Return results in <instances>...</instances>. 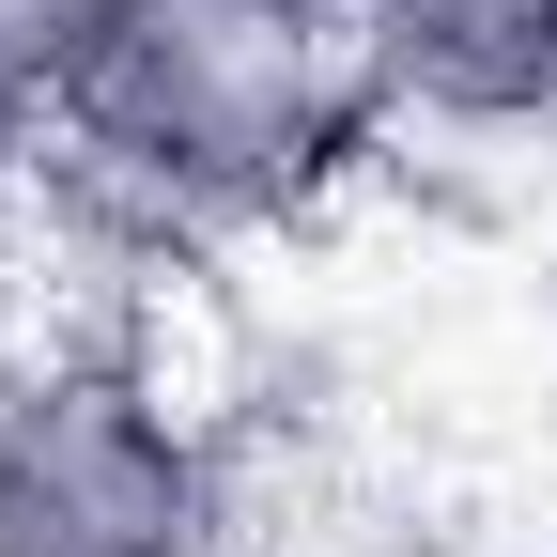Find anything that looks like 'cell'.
Segmentation results:
<instances>
[{"label":"cell","mask_w":557,"mask_h":557,"mask_svg":"<svg viewBox=\"0 0 557 557\" xmlns=\"http://www.w3.org/2000/svg\"><path fill=\"white\" fill-rule=\"evenodd\" d=\"M372 156L387 109L341 0H109L78 78L47 94V186L94 201L139 263L295 233Z\"/></svg>","instance_id":"obj_1"},{"label":"cell","mask_w":557,"mask_h":557,"mask_svg":"<svg viewBox=\"0 0 557 557\" xmlns=\"http://www.w3.org/2000/svg\"><path fill=\"white\" fill-rule=\"evenodd\" d=\"M0 557H248V449L156 341L0 372Z\"/></svg>","instance_id":"obj_2"},{"label":"cell","mask_w":557,"mask_h":557,"mask_svg":"<svg viewBox=\"0 0 557 557\" xmlns=\"http://www.w3.org/2000/svg\"><path fill=\"white\" fill-rule=\"evenodd\" d=\"M341 32L387 139H434V156L557 139V0H341Z\"/></svg>","instance_id":"obj_3"},{"label":"cell","mask_w":557,"mask_h":557,"mask_svg":"<svg viewBox=\"0 0 557 557\" xmlns=\"http://www.w3.org/2000/svg\"><path fill=\"white\" fill-rule=\"evenodd\" d=\"M109 32V0H0V62H16L32 94H62L78 78V47Z\"/></svg>","instance_id":"obj_4"},{"label":"cell","mask_w":557,"mask_h":557,"mask_svg":"<svg viewBox=\"0 0 557 557\" xmlns=\"http://www.w3.org/2000/svg\"><path fill=\"white\" fill-rule=\"evenodd\" d=\"M32 186H47V94L16 78V62H0V218H16Z\"/></svg>","instance_id":"obj_5"},{"label":"cell","mask_w":557,"mask_h":557,"mask_svg":"<svg viewBox=\"0 0 557 557\" xmlns=\"http://www.w3.org/2000/svg\"><path fill=\"white\" fill-rule=\"evenodd\" d=\"M496 557H557V542H496Z\"/></svg>","instance_id":"obj_6"}]
</instances>
